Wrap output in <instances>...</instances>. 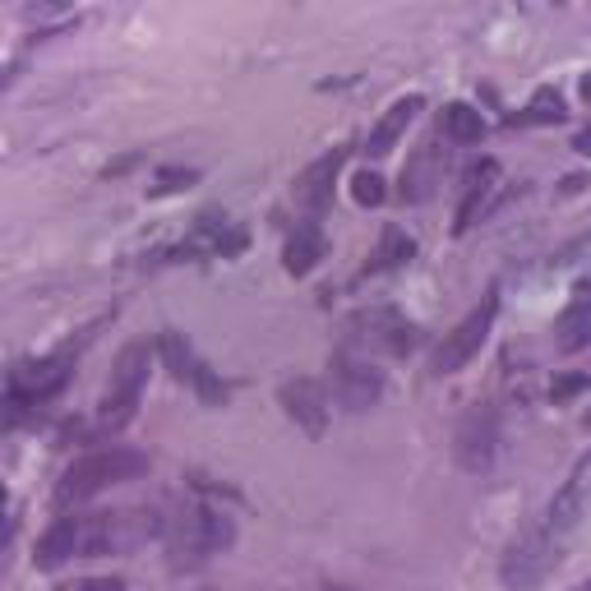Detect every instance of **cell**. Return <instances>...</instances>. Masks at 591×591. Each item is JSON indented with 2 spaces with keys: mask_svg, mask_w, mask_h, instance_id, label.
Masks as SVG:
<instances>
[{
  "mask_svg": "<svg viewBox=\"0 0 591 591\" xmlns=\"http://www.w3.org/2000/svg\"><path fill=\"white\" fill-rule=\"evenodd\" d=\"M379 393H384V374L370 365V356H361V351H351V347L333 356V398L342 407L365 411L379 402Z\"/></svg>",
  "mask_w": 591,
  "mask_h": 591,
  "instance_id": "obj_8",
  "label": "cell"
},
{
  "mask_svg": "<svg viewBox=\"0 0 591 591\" xmlns=\"http://www.w3.org/2000/svg\"><path fill=\"white\" fill-rule=\"evenodd\" d=\"M568 116V107H564V97L555 93V88H541V93L527 102V111H518L508 125H559Z\"/></svg>",
  "mask_w": 591,
  "mask_h": 591,
  "instance_id": "obj_22",
  "label": "cell"
},
{
  "mask_svg": "<svg viewBox=\"0 0 591 591\" xmlns=\"http://www.w3.org/2000/svg\"><path fill=\"white\" fill-rule=\"evenodd\" d=\"M157 351H162V361H167V370L181 379V384H190L199 398L208 402V407H222L227 402V384H222L218 374L208 370L199 356H194V347L185 342V333H162V342H157Z\"/></svg>",
  "mask_w": 591,
  "mask_h": 591,
  "instance_id": "obj_9",
  "label": "cell"
},
{
  "mask_svg": "<svg viewBox=\"0 0 591 591\" xmlns=\"http://www.w3.org/2000/svg\"><path fill=\"white\" fill-rule=\"evenodd\" d=\"M194 181H199L194 167H167V171H157V181L148 185V194H176V190H190Z\"/></svg>",
  "mask_w": 591,
  "mask_h": 591,
  "instance_id": "obj_24",
  "label": "cell"
},
{
  "mask_svg": "<svg viewBox=\"0 0 591 591\" xmlns=\"http://www.w3.org/2000/svg\"><path fill=\"white\" fill-rule=\"evenodd\" d=\"M324 591H351V587H324Z\"/></svg>",
  "mask_w": 591,
  "mask_h": 591,
  "instance_id": "obj_30",
  "label": "cell"
},
{
  "mask_svg": "<svg viewBox=\"0 0 591 591\" xmlns=\"http://www.w3.org/2000/svg\"><path fill=\"white\" fill-rule=\"evenodd\" d=\"M416 111H425V97L421 93H411V97H398L393 107L379 116V125L370 130V144H365V153L370 157H384L398 148V139L407 134V125L416 121Z\"/></svg>",
  "mask_w": 591,
  "mask_h": 591,
  "instance_id": "obj_16",
  "label": "cell"
},
{
  "mask_svg": "<svg viewBox=\"0 0 591 591\" xmlns=\"http://www.w3.org/2000/svg\"><path fill=\"white\" fill-rule=\"evenodd\" d=\"M342 148H333V153H324L319 162H310V167L296 176V185H291V199L305 208V213H324L328 199H333V181H338L342 171Z\"/></svg>",
  "mask_w": 591,
  "mask_h": 591,
  "instance_id": "obj_13",
  "label": "cell"
},
{
  "mask_svg": "<svg viewBox=\"0 0 591 591\" xmlns=\"http://www.w3.org/2000/svg\"><path fill=\"white\" fill-rule=\"evenodd\" d=\"M148 365H153V347L148 342H130V347L116 356V370H111V388L102 398V416H97V430H121L130 425L134 407L144 398V384H148Z\"/></svg>",
  "mask_w": 591,
  "mask_h": 591,
  "instance_id": "obj_3",
  "label": "cell"
},
{
  "mask_svg": "<svg viewBox=\"0 0 591 591\" xmlns=\"http://www.w3.org/2000/svg\"><path fill=\"white\" fill-rule=\"evenodd\" d=\"M555 347L568 351V356L591 347V291H578V296L564 305V314L555 319Z\"/></svg>",
  "mask_w": 591,
  "mask_h": 591,
  "instance_id": "obj_18",
  "label": "cell"
},
{
  "mask_svg": "<svg viewBox=\"0 0 591 591\" xmlns=\"http://www.w3.org/2000/svg\"><path fill=\"white\" fill-rule=\"evenodd\" d=\"M573 591H591V578H587V582H578V587H573Z\"/></svg>",
  "mask_w": 591,
  "mask_h": 591,
  "instance_id": "obj_28",
  "label": "cell"
},
{
  "mask_svg": "<svg viewBox=\"0 0 591 591\" xmlns=\"http://www.w3.org/2000/svg\"><path fill=\"white\" fill-rule=\"evenodd\" d=\"M591 379L587 374H564V379H555V388H550V398L555 402H564V398H573V393H582Z\"/></svg>",
  "mask_w": 591,
  "mask_h": 591,
  "instance_id": "obj_26",
  "label": "cell"
},
{
  "mask_svg": "<svg viewBox=\"0 0 591 591\" xmlns=\"http://www.w3.org/2000/svg\"><path fill=\"white\" fill-rule=\"evenodd\" d=\"M587 499H591V453H582L578 467L568 471V481L559 485V495L550 499V518H545V527L568 541L573 527L582 522V513H587Z\"/></svg>",
  "mask_w": 591,
  "mask_h": 591,
  "instance_id": "obj_11",
  "label": "cell"
},
{
  "mask_svg": "<svg viewBox=\"0 0 591 591\" xmlns=\"http://www.w3.org/2000/svg\"><path fill=\"white\" fill-rule=\"evenodd\" d=\"M559 550H564V536H555V531L545 527H531L522 531L518 541L508 545V555L504 564H499V578H504L508 591H531V587H541L545 573L559 564Z\"/></svg>",
  "mask_w": 591,
  "mask_h": 591,
  "instance_id": "obj_4",
  "label": "cell"
},
{
  "mask_svg": "<svg viewBox=\"0 0 591 591\" xmlns=\"http://www.w3.org/2000/svg\"><path fill=\"white\" fill-rule=\"evenodd\" d=\"M236 541V527H231L227 513H213V508H185L181 518L171 522V550L190 559H208L227 550Z\"/></svg>",
  "mask_w": 591,
  "mask_h": 591,
  "instance_id": "obj_6",
  "label": "cell"
},
{
  "mask_svg": "<svg viewBox=\"0 0 591 591\" xmlns=\"http://www.w3.org/2000/svg\"><path fill=\"white\" fill-rule=\"evenodd\" d=\"M351 347H365V351H402L416 347V328L402 319L398 310H365L356 324H351Z\"/></svg>",
  "mask_w": 591,
  "mask_h": 591,
  "instance_id": "obj_10",
  "label": "cell"
},
{
  "mask_svg": "<svg viewBox=\"0 0 591 591\" xmlns=\"http://www.w3.org/2000/svg\"><path fill=\"white\" fill-rule=\"evenodd\" d=\"M324 259V231L314 227V222H301V227L287 236V250H282V268H287L291 278H305L314 264Z\"/></svg>",
  "mask_w": 591,
  "mask_h": 591,
  "instance_id": "obj_20",
  "label": "cell"
},
{
  "mask_svg": "<svg viewBox=\"0 0 591 591\" xmlns=\"http://www.w3.org/2000/svg\"><path fill=\"white\" fill-rule=\"evenodd\" d=\"M144 471H148V453H139V448H125V444L93 448V453L74 458L70 467L61 471L56 504H84V499L102 495V490H111V485L139 481Z\"/></svg>",
  "mask_w": 591,
  "mask_h": 591,
  "instance_id": "obj_2",
  "label": "cell"
},
{
  "mask_svg": "<svg viewBox=\"0 0 591 591\" xmlns=\"http://www.w3.org/2000/svg\"><path fill=\"white\" fill-rule=\"evenodd\" d=\"M435 185H439V148L425 144V148H416V157L402 171V199L407 204H425L435 194Z\"/></svg>",
  "mask_w": 591,
  "mask_h": 591,
  "instance_id": "obj_19",
  "label": "cell"
},
{
  "mask_svg": "<svg viewBox=\"0 0 591 591\" xmlns=\"http://www.w3.org/2000/svg\"><path fill=\"white\" fill-rule=\"evenodd\" d=\"M582 93H587V97H591V79H587V84H582Z\"/></svg>",
  "mask_w": 591,
  "mask_h": 591,
  "instance_id": "obj_29",
  "label": "cell"
},
{
  "mask_svg": "<svg viewBox=\"0 0 591 591\" xmlns=\"http://www.w3.org/2000/svg\"><path fill=\"white\" fill-rule=\"evenodd\" d=\"M439 130L453 139V144H481L485 139V116L476 107H467V102H448L444 111H439Z\"/></svg>",
  "mask_w": 591,
  "mask_h": 591,
  "instance_id": "obj_21",
  "label": "cell"
},
{
  "mask_svg": "<svg viewBox=\"0 0 591 591\" xmlns=\"http://www.w3.org/2000/svg\"><path fill=\"white\" fill-rule=\"evenodd\" d=\"M245 250V231L231 227L227 218H218V213H208V218H199V227L190 231V241L181 245L176 254H185V259H194V254H241Z\"/></svg>",
  "mask_w": 591,
  "mask_h": 591,
  "instance_id": "obj_15",
  "label": "cell"
},
{
  "mask_svg": "<svg viewBox=\"0 0 591 591\" xmlns=\"http://www.w3.org/2000/svg\"><path fill=\"white\" fill-rule=\"evenodd\" d=\"M282 407L296 425H305L310 435H324L328 425V393L324 384H314V379H287L282 384Z\"/></svg>",
  "mask_w": 591,
  "mask_h": 591,
  "instance_id": "obj_14",
  "label": "cell"
},
{
  "mask_svg": "<svg viewBox=\"0 0 591 591\" xmlns=\"http://www.w3.org/2000/svg\"><path fill=\"white\" fill-rule=\"evenodd\" d=\"M411 254H416V241H411L407 231L388 227L384 231V245H379V268H402Z\"/></svg>",
  "mask_w": 591,
  "mask_h": 591,
  "instance_id": "obj_23",
  "label": "cell"
},
{
  "mask_svg": "<svg viewBox=\"0 0 591 591\" xmlns=\"http://www.w3.org/2000/svg\"><path fill=\"white\" fill-rule=\"evenodd\" d=\"M61 591H125L121 578H84V582H70V587Z\"/></svg>",
  "mask_w": 591,
  "mask_h": 591,
  "instance_id": "obj_27",
  "label": "cell"
},
{
  "mask_svg": "<svg viewBox=\"0 0 591 591\" xmlns=\"http://www.w3.org/2000/svg\"><path fill=\"white\" fill-rule=\"evenodd\" d=\"M499 162H481V167L471 171V185H467V199H462L458 208V222L453 227L458 231H471L476 222L490 213V204H495V194H499Z\"/></svg>",
  "mask_w": 591,
  "mask_h": 591,
  "instance_id": "obj_17",
  "label": "cell"
},
{
  "mask_svg": "<svg viewBox=\"0 0 591 591\" xmlns=\"http://www.w3.org/2000/svg\"><path fill=\"white\" fill-rule=\"evenodd\" d=\"M495 444H499V430H495V411L490 407H476L467 411V421L458 425V462L467 471H485L495 462Z\"/></svg>",
  "mask_w": 591,
  "mask_h": 591,
  "instance_id": "obj_12",
  "label": "cell"
},
{
  "mask_svg": "<svg viewBox=\"0 0 591 591\" xmlns=\"http://www.w3.org/2000/svg\"><path fill=\"white\" fill-rule=\"evenodd\" d=\"M167 522L148 508H116V513H88V518H61L42 531L33 550L37 568H61L70 559H97V555H130L153 536H162Z\"/></svg>",
  "mask_w": 591,
  "mask_h": 591,
  "instance_id": "obj_1",
  "label": "cell"
},
{
  "mask_svg": "<svg viewBox=\"0 0 591 591\" xmlns=\"http://www.w3.org/2000/svg\"><path fill=\"white\" fill-rule=\"evenodd\" d=\"M351 194H356V204L365 208H379L384 204V176H374V171H356V181H351Z\"/></svg>",
  "mask_w": 591,
  "mask_h": 591,
  "instance_id": "obj_25",
  "label": "cell"
},
{
  "mask_svg": "<svg viewBox=\"0 0 591 591\" xmlns=\"http://www.w3.org/2000/svg\"><path fill=\"white\" fill-rule=\"evenodd\" d=\"M495 314H499V296L490 291L476 310L462 319L453 333H448L444 342H439V351H435V374H458L462 365L476 356V351L485 347V338H490V328H495Z\"/></svg>",
  "mask_w": 591,
  "mask_h": 591,
  "instance_id": "obj_7",
  "label": "cell"
},
{
  "mask_svg": "<svg viewBox=\"0 0 591 591\" xmlns=\"http://www.w3.org/2000/svg\"><path fill=\"white\" fill-rule=\"evenodd\" d=\"M70 365L74 356L61 351V356H47V361H33V365H14L10 370V388H5V407H10V425L24 416V407H37V402L56 398L70 379Z\"/></svg>",
  "mask_w": 591,
  "mask_h": 591,
  "instance_id": "obj_5",
  "label": "cell"
}]
</instances>
